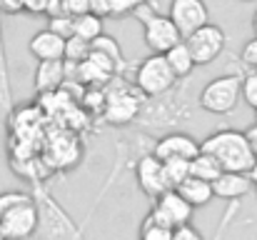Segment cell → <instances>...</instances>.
Listing matches in <instances>:
<instances>
[{"mask_svg":"<svg viewBox=\"0 0 257 240\" xmlns=\"http://www.w3.org/2000/svg\"><path fill=\"white\" fill-rule=\"evenodd\" d=\"M200 145H202V153L215 155L220 160L222 170H230V173H250L257 163V155L252 153L242 130H232V128L217 130L207 135Z\"/></svg>","mask_w":257,"mask_h":240,"instance_id":"6da1fadb","label":"cell"},{"mask_svg":"<svg viewBox=\"0 0 257 240\" xmlns=\"http://www.w3.org/2000/svg\"><path fill=\"white\" fill-rule=\"evenodd\" d=\"M133 15L140 20V25H143V40H145V45L153 53H168L172 45H177L180 40H185L182 33H180V28L175 25V20H172L170 15L160 13L158 5L150 3V0L140 3L133 10Z\"/></svg>","mask_w":257,"mask_h":240,"instance_id":"7a4b0ae2","label":"cell"},{"mask_svg":"<svg viewBox=\"0 0 257 240\" xmlns=\"http://www.w3.org/2000/svg\"><path fill=\"white\" fill-rule=\"evenodd\" d=\"M35 203L40 210V228L38 233L45 240H83V230L75 225V220L43 190H35Z\"/></svg>","mask_w":257,"mask_h":240,"instance_id":"3957f363","label":"cell"},{"mask_svg":"<svg viewBox=\"0 0 257 240\" xmlns=\"http://www.w3.org/2000/svg\"><path fill=\"white\" fill-rule=\"evenodd\" d=\"M240 100H242V75H237V73H227V75L212 78L197 95L200 108L212 113V115L232 113Z\"/></svg>","mask_w":257,"mask_h":240,"instance_id":"277c9868","label":"cell"},{"mask_svg":"<svg viewBox=\"0 0 257 240\" xmlns=\"http://www.w3.org/2000/svg\"><path fill=\"white\" fill-rule=\"evenodd\" d=\"M175 85H177V78L172 73L165 53H150L148 58H143L138 63V68H135V88L145 98L168 95Z\"/></svg>","mask_w":257,"mask_h":240,"instance_id":"5b68a950","label":"cell"},{"mask_svg":"<svg viewBox=\"0 0 257 240\" xmlns=\"http://www.w3.org/2000/svg\"><path fill=\"white\" fill-rule=\"evenodd\" d=\"M107 98H105V110H102V118L105 123L115 125V128H122V125H130L140 118L143 113V105H145V95L133 85H120L115 83L110 90H105Z\"/></svg>","mask_w":257,"mask_h":240,"instance_id":"8992f818","label":"cell"},{"mask_svg":"<svg viewBox=\"0 0 257 240\" xmlns=\"http://www.w3.org/2000/svg\"><path fill=\"white\" fill-rule=\"evenodd\" d=\"M185 43H187V48L192 53L195 65H210V63H215L222 55L227 38H225V30L220 25L207 23V25L197 28L195 33H190L185 38Z\"/></svg>","mask_w":257,"mask_h":240,"instance_id":"52a82bcc","label":"cell"},{"mask_svg":"<svg viewBox=\"0 0 257 240\" xmlns=\"http://www.w3.org/2000/svg\"><path fill=\"white\" fill-rule=\"evenodd\" d=\"M0 225H3V235L5 240H30L38 228H40V210L35 198L15 205L13 210L0 215Z\"/></svg>","mask_w":257,"mask_h":240,"instance_id":"ba28073f","label":"cell"},{"mask_svg":"<svg viewBox=\"0 0 257 240\" xmlns=\"http://www.w3.org/2000/svg\"><path fill=\"white\" fill-rule=\"evenodd\" d=\"M192 205L175 190H165L160 198H155L153 200V208H150V218L153 220H158V223H163V225H168V228H180V225H185V223H190L192 220Z\"/></svg>","mask_w":257,"mask_h":240,"instance_id":"9c48e42d","label":"cell"},{"mask_svg":"<svg viewBox=\"0 0 257 240\" xmlns=\"http://www.w3.org/2000/svg\"><path fill=\"white\" fill-rule=\"evenodd\" d=\"M135 180H138L140 190H143L150 200H155V198H160L165 190H170L168 175H165V163L158 158L153 150L138 158V163H135Z\"/></svg>","mask_w":257,"mask_h":240,"instance_id":"30bf717a","label":"cell"},{"mask_svg":"<svg viewBox=\"0 0 257 240\" xmlns=\"http://www.w3.org/2000/svg\"><path fill=\"white\" fill-rule=\"evenodd\" d=\"M168 15L180 28L182 38H187L190 33H195L197 28L210 23V10H207L205 0H172Z\"/></svg>","mask_w":257,"mask_h":240,"instance_id":"8fae6325","label":"cell"},{"mask_svg":"<svg viewBox=\"0 0 257 240\" xmlns=\"http://www.w3.org/2000/svg\"><path fill=\"white\" fill-rule=\"evenodd\" d=\"M202 145L200 140H195L192 135L182 133V130H172L165 133L155 140L153 145V153L160 160H172V158H182V160H192L195 155H200Z\"/></svg>","mask_w":257,"mask_h":240,"instance_id":"7c38bea8","label":"cell"},{"mask_svg":"<svg viewBox=\"0 0 257 240\" xmlns=\"http://www.w3.org/2000/svg\"><path fill=\"white\" fill-rule=\"evenodd\" d=\"M28 50L35 60H65V38L50 28H43L30 38Z\"/></svg>","mask_w":257,"mask_h":240,"instance_id":"4fadbf2b","label":"cell"},{"mask_svg":"<svg viewBox=\"0 0 257 240\" xmlns=\"http://www.w3.org/2000/svg\"><path fill=\"white\" fill-rule=\"evenodd\" d=\"M252 185H255V183H252L250 173H230V170H225V173L212 183V190H215V198L237 203L240 198H245V195L252 193Z\"/></svg>","mask_w":257,"mask_h":240,"instance_id":"5bb4252c","label":"cell"},{"mask_svg":"<svg viewBox=\"0 0 257 240\" xmlns=\"http://www.w3.org/2000/svg\"><path fill=\"white\" fill-rule=\"evenodd\" d=\"M35 90L38 93H55L68 80V63L65 60H38L35 68Z\"/></svg>","mask_w":257,"mask_h":240,"instance_id":"9a60e30c","label":"cell"},{"mask_svg":"<svg viewBox=\"0 0 257 240\" xmlns=\"http://www.w3.org/2000/svg\"><path fill=\"white\" fill-rule=\"evenodd\" d=\"M175 190H177V193H180L192 208H202V205H207V203L215 200L212 183H210V180H202V178H195V175L185 178Z\"/></svg>","mask_w":257,"mask_h":240,"instance_id":"2e32d148","label":"cell"},{"mask_svg":"<svg viewBox=\"0 0 257 240\" xmlns=\"http://www.w3.org/2000/svg\"><path fill=\"white\" fill-rule=\"evenodd\" d=\"M165 58H168V63H170L172 73H175V78L177 80H187L190 75H192V70L197 68L195 60H192V53H190V48H187L185 40H180L177 45H172L170 50L165 53Z\"/></svg>","mask_w":257,"mask_h":240,"instance_id":"e0dca14e","label":"cell"},{"mask_svg":"<svg viewBox=\"0 0 257 240\" xmlns=\"http://www.w3.org/2000/svg\"><path fill=\"white\" fill-rule=\"evenodd\" d=\"M222 173L225 170H222L220 160L215 158V155H210V153H202L200 150V155H195V158L190 160V175H195V178H202V180L215 183Z\"/></svg>","mask_w":257,"mask_h":240,"instance_id":"ac0fdd59","label":"cell"},{"mask_svg":"<svg viewBox=\"0 0 257 240\" xmlns=\"http://www.w3.org/2000/svg\"><path fill=\"white\" fill-rule=\"evenodd\" d=\"M10 110H13V85H10L5 40H3V28H0V115H8Z\"/></svg>","mask_w":257,"mask_h":240,"instance_id":"d6986e66","label":"cell"},{"mask_svg":"<svg viewBox=\"0 0 257 240\" xmlns=\"http://www.w3.org/2000/svg\"><path fill=\"white\" fill-rule=\"evenodd\" d=\"M90 48L95 50V53H100V55H105V58H110L115 65H117V73L120 70H125V58H122V48H120V43L112 38V35H107V33H102V35H97L92 43H90Z\"/></svg>","mask_w":257,"mask_h":240,"instance_id":"ffe728a7","label":"cell"},{"mask_svg":"<svg viewBox=\"0 0 257 240\" xmlns=\"http://www.w3.org/2000/svg\"><path fill=\"white\" fill-rule=\"evenodd\" d=\"M105 30H102V18L100 15H95V13H80V15H75V35L78 38H83V40H95L97 35H102Z\"/></svg>","mask_w":257,"mask_h":240,"instance_id":"44dd1931","label":"cell"},{"mask_svg":"<svg viewBox=\"0 0 257 240\" xmlns=\"http://www.w3.org/2000/svg\"><path fill=\"white\" fill-rule=\"evenodd\" d=\"M90 40H83V38H78V35H73V38H68L65 40V63H73V65H78V63H83L87 55H90Z\"/></svg>","mask_w":257,"mask_h":240,"instance_id":"7402d4cb","label":"cell"},{"mask_svg":"<svg viewBox=\"0 0 257 240\" xmlns=\"http://www.w3.org/2000/svg\"><path fill=\"white\" fill-rule=\"evenodd\" d=\"M165 163V175H168V185L177 188L185 178H190V160L182 158H172V160H163Z\"/></svg>","mask_w":257,"mask_h":240,"instance_id":"603a6c76","label":"cell"},{"mask_svg":"<svg viewBox=\"0 0 257 240\" xmlns=\"http://www.w3.org/2000/svg\"><path fill=\"white\" fill-rule=\"evenodd\" d=\"M140 240H172V228L153 220L150 215L143 220V228H140Z\"/></svg>","mask_w":257,"mask_h":240,"instance_id":"cb8c5ba5","label":"cell"},{"mask_svg":"<svg viewBox=\"0 0 257 240\" xmlns=\"http://www.w3.org/2000/svg\"><path fill=\"white\" fill-rule=\"evenodd\" d=\"M48 28H50V30H55L58 35H63V38L68 40V38H73V35H75V15H70V13L53 15V18H50V23H48Z\"/></svg>","mask_w":257,"mask_h":240,"instance_id":"d4e9b609","label":"cell"},{"mask_svg":"<svg viewBox=\"0 0 257 240\" xmlns=\"http://www.w3.org/2000/svg\"><path fill=\"white\" fill-rule=\"evenodd\" d=\"M242 100L252 110L257 108V70H250L247 75H242Z\"/></svg>","mask_w":257,"mask_h":240,"instance_id":"484cf974","label":"cell"},{"mask_svg":"<svg viewBox=\"0 0 257 240\" xmlns=\"http://www.w3.org/2000/svg\"><path fill=\"white\" fill-rule=\"evenodd\" d=\"M25 200H30V195H28V193H20V190L0 193V215L8 213V210H13L15 205H20V203H25Z\"/></svg>","mask_w":257,"mask_h":240,"instance_id":"4316f807","label":"cell"},{"mask_svg":"<svg viewBox=\"0 0 257 240\" xmlns=\"http://www.w3.org/2000/svg\"><path fill=\"white\" fill-rule=\"evenodd\" d=\"M240 60H242V65H245V68H250V70H257V35L252 38V40H247V43L242 45Z\"/></svg>","mask_w":257,"mask_h":240,"instance_id":"83f0119b","label":"cell"},{"mask_svg":"<svg viewBox=\"0 0 257 240\" xmlns=\"http://www.w3.org/2000/svg\"><path fill=\"white\" fill-rule=\"evenodd\" d=\"M172 240H205V238H202V233L192 223H185V225L172 230Z\"/></svg>","mask_w":257,"mask_h":240,"instance_id":"f1b7e54d","label":"cell"},{"mask_svg":"<svg viewBox=\"0 0 257 240\" xmlns=\"http://www.w3.org/2000/svg\"><path fill=\"white\" fill-rule=\"evenodd\" d=\"M25 10V0H0V15H18Z\"/></svg>","mask_w":257,"mask_h":240,"instance_id":"f546056e","label":"cell"},{"mask_svg":"<svg viewBox=\"0 0 257 240\" xmlns=\"http://www.w3.org/2000/svg\"><path fill=\"white\" fill-rule=\"evenodd\" d=\"M90 13L107 18V15H112V3L110 0H90Z\"/></svg>","mask_w":257,"mask_h":240,"instance_id":"4dcf8cb0","label":"cell"},{"mask_svg":"<svg viewBox=\"0 0 257 240\" xmlns=\"http://www.w3.org/2000/svg\"><path fill=\"white\" fill-rule=\"evenodd\" d=\"M63 5H65V13L70 15H80L90 10V0H63Z\"/></svg>","mask_w":257,"mask_h":240,"instance_id":"1f68e13d","label":"cell"},{"mask_svg":"<svg viewBox=\"0 0 257 240\" xmlns=\"http://www.w3.org/2000/svg\"><path fill=\"white\" fill-rule=\"evenodd\" d=\"M48 8V0H25V10H33V13H45Z\"/></svg>","mask_w":257,"mask_h":240,"instance_id":"d6a6232c","label":"cell"},{"mask_svg":"<svg viewBox=\"0 0 257 240\" xmlns=\"http://www.w3.org/2000/svg\"><path fill=\"white\" fill-rule=\"evenodd\" d=\"M245 138H247V143H250L252 153L257 155V123H255V125H250V128L245 130Z\"/></svg>","mask_w":257,"mask_h":240,"instance_id":"836d02e7","label":"cell"},{"mask_svg":"<svg viewBox=\"0 0 257 240\" xmlns=\"http://www.w3.org/2000/svg\"><path fill=\"white\" fill-rule=\"evenodd\" d=\"M252 30H255V35H257V10H255V15H252Z\"/></svg>","mask_w":257,"mask_h":240,"instance_id":"e575fe53","label":"cell"},{"mask_svg":"<svg viewBox=\"0 0 257 240\" xmlns=\"http://www.w3.org/2000/svg\"><path fill=\"white\" fill-rule=\"evenodd\" d=\"M0 240H5V235H3V225H0Z\"/></svg>","mask_w":257,"mask_h":240,"instance_id":"d590c367","label":"cell"},{"mask_svg":"<svg viewBox=\"0 0 257 240\" xmlns=\"http://www.w3.org/2000/svg\"><path fill=\"white\" fill-rule=\"evenodd\" d=\"M255 123H257V108H255Z\"/></svg>","mask_w":257,"mask_h":240,"instance_id":"8d00e7d4","label":"cell"},{"mask_svg":"<svg viewBox=\"0 0 257 240\" xmlns=\"http://www.w3.org/2000/svg\"><path fill=\"white\" fill-rule=\"evenodd\" d=\"M242 3H250V0H242Z\"/></svg>","mask_w":257,"mask_h":240,"instance_id":"74e56055","label":"cell"}]
</instances>
